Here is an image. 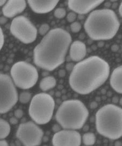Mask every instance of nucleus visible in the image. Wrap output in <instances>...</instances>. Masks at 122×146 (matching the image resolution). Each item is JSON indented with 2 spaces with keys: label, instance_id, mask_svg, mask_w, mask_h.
Returning <instances> with one entry per match:
<instances>
[{
  "label": "nucleus",
  "instance_id": "nucleus-1",
  "mask_svg": "<svg viewBox=\"0 0 122 146\" xmlns=\"http://www.w3.org/2000/svg\"><path fill=\"white\" fill-rule=\"evenodd\" d=\"M72 37L61 28L50 30L33 50L34 63L39 68L53 71L65 60Z\"/></svg>",
  "mask_w": 122,
  "mask_h": 146
},
{
  "label": "nucleus",
  "instance_id": "nucleus-2",
  "mask_svg": "<svg viewBox=\"0 0 122 146\" xmlns=\"http://www.w3.org/2000/svg\"><path fill=\"white\" fill-rule=\"evenodd\" d=\"M108 63L98 56H91L76 64L69 78L74 91L87 95L103 85L109 78Z\"/></svg>",
  "mask_w": 122,
  "mask_h": 146
},
{
  "label": "nucleus",
  "instance_id": "nucleus-3",
  "mask_svg": "<svg viewBox=\"0 0 122 146\" xmlns=\"http://www.w3.org/2000/svg\"><path fill=\"white\" fill-rule=\"evenodd\" d=\"M120 23L113 10H95L89 15L84 24L86 33L94 40L112 39L119 29Z\"/></svg>",
  "mask_w": 122,
  "mask_h": 146
},
{
  "label": "nucleus",
  "instance_id": "nucleus-4",
  "mask_svg": "<svg viewBox=\"0 0 122 146\" xmlns=\"http://www.w3.org/2000/svg\"><path fill=\"white\" fill-rule=\"evenodd\" d=\"M95 119L99 134L111 140L122 137V108L112 104L104 105L97 111Z\"/></svg>",
  "mask_w": 122,
  "mask_h": 146
},
{
  "label": "nucleus",
  "instance_id": "nucleus-5",
  "mask_svg": "<svg viewBox=\"0 0 122 146\" xmlns=\"http://www.w3.org/2000/svg\"><path fill=\"white\" fill-rule=\"evenodd\" d=\"M89 116L85 105L78 100H65L55 113V119L64 129L77 130L83 127Z\"/></svg>",
  "mask_w": 122,
  "mask_h": 146
},
{
  "label": "nucleus",
  "instance_id": "nucleus-6",
  "mask_svg": "<svg viewBox=\"0 0 122 146\" xmlns=\"http://www.w3.org/2000/svg\"><path fill=\"white\" fill-rule=\"evenodd\" d=\"M55 108L54 99L44 92L35 95L32 98L29 113L32 120L38 125L49 123L53 117Z\"/></svg>",
  "mask_w": 122,
  "mask_h": 146
},
{
  "label": "nucleus",
  "instance_id": "nucleus-7",
  "mask_svg": "<svg viewBox=\"0 0 122 146\" xmlns=\"http://www.w3.org/2000/svg\"><path fill=\"white\" fill-rule=\"evenodd\" d=\"M10 75L15 86L24 90L33 87L38 79L36 68L23 61L14 64L10 70Z\"/></svg>",
  "mask_w": 122,
  "mask_h": 146
},
{
  "label": "nucleus",
  "instance_id": "nucleus-8",
  "mask_svg": "<svg viewBox=\"0 0 122 146\" xmlns=\"http://www.w3.org/2000/svg\"><path fill=\"white\" fill-rule=\"evenodd\" d=\"M19 100L18 92L11 77L0 75V113L5 114L11 109Z\"/></svg>",
  "mask_w": 122,
  "mask_h": 146
},
{
  "label": "nucleus",
  "instance_id": "nucleus-9",
  "mask_svg": "<svg viewBox=\"0 0 122 146\" xmlns=\"http://www.w3.org/2000/svg\"><path fill=\"white\" fill-rule=\"evenodd\" d=\"M10 30L15 37L25 44L33 42L37 36L36 27L24 16H19L13 19Z\"/></svg>",
  "mask_w": 122,
  "mask_h": 146
},
{
  "label": "nucleus",
  "instance_id": "nucleus-10",
  "mask_svg": "<svg viewBox=\"0 0 122 146\" xmlns=\"http://www.w3.org/2000/svg\"><path fill=\"white\" fill-rule=\"evenodd\" d=\"M43 135V130L33 121L20 124L16 132V137L24 146L40 145Z\"/></svg>",
  "mask_w": 122,
  "mask_h": 146
},
{
  "label": "nucleus",
  "instance_id": "nucleus-11",
  "mask_svg": "<svg viewBox=\"0 0 122 146\" xmlns=\"http://www.w3.org/2000/svg\"><path fill=\"white\" fill-rule=\"evenodd\" d=\"M82 138L76 130L63 129L55 133L52 138L53 146H80Z\"/></svg>",
  "mask_w": 122,
  "mask_h": 146
},
{
  "label": "nucleus",
  "instance_id": "nucleus-12",
  "mask_svg": "<svg viewBox=\"0 0 122 146\" xmlns=\"http://www.w3.org/2000/svg\"><path fill=\"white\" fill-rule=\"evenodd\" d=\"M104 2V1H68V8L76 14L85 15L88 14L93 9Z\"/></svg>",
  "mask_w": 122,
  "mask_h": 146
},
{
  "label": "nucleus",
  "instance_id": "nucleus-13",
  "mask_svg": "<svg viewBox=\"0 0 122 146\" xmlns=\"http://www.w3.org/2000/svg\"><path fill=\"white\" fill-rule=\"evenodd\" d=\"M27 7V2L24 0H10L2 8V13L5 17L13 18L21 14Z\"/></svg>",
  "mask_w": 122,
  "mask_h": 146
},
{
  "label": "nucleus",
  "instance_id": "nucleus-14",
  "mask_svg": "<svg viewBox=\"0 0 122 146\" xmlns=\"http://www.w3.org/2000/svg\"><path fill=\"white\" fill-rule=\"evenodd\" d=\"M59 3L58 0L51 1H33L29 0L27 3L32 11L37 14L48 13L53 10Z\"/></svg>",
  "mask_w": 122,
  "mask_h": 146
},
{
  "label": "nucleus",
  "instance_id": "nucleus-15",
  "mask_svg": "<svg viewBox=\"0 0 122 146\" xmlns=\"http://www.w3.org/2000/svg\"><path fill=\"white\" fill-rule=\"evenodd\" d=\"M87 54L86 46L80 40L74 41L70 46L69 57L73 61L80 62Z\"/></svg>",
  "mask_w": 122,
  "mask_h": 146
},
{
  "label": "nucleus",
  "instance_id": "nucleus-16",
  "mask_svg": "<svg viewBox=\"0 0 122 146\" xmlns=\"http://www.w3.org/2000/svg\"><path fill=\"white\" fill-rule=\"evenodd\" d=\"M110 83L115 91L122 94V65L113 70L110 76Z\"/></svg>",
  "mask_w": 122,
  "mask_h": 146
},
{
  "label": "nucleus",
  "instance_id": "nucleus-17",
  "mask_svg": "<svg viewBox=\"0 0 122 146\" xmlns=\"http://www.w3.org/2000/svg\"><path fill=\"white\" fill-rule=\"evenodd\" d=\"M56 84L55 78L52 76H48L44 77L41 80L39 87L42 91H48L55 87Z\"/></svg>",
  "mask_w": 122,
  "mask_h": 146
},
{
  "label": "nucleus",
  "instance_id": "nucleus-18",
  "mask_svg": "<svg viewBox=\"0 0 122 146\" xmlns=\"http://www.w3.org/2000/svg\"><path fill=\"white\" fill-rule=\"evenodd\" d=\"M11 127L8 121L3 119H0V139L4 140L10 133Z\"/></svg>",
  "mask_w": 122,
  "mask_h": 146
},
{
  "label": "nucleus",
  "instance_id": "nucleus-19",
  "mask_svg": "<svg viewBox=\"0 0 122 146\" xmlns=\"http://www.w3.org/2000/svg\"><path fill=\"white\" fill-rule=\"evenodd\" d=\"M83 143L86 146H91L95 144L96 137L93 133H86L82 138Z\"/></svg>",
  "mask_w": 122,
  "mask_h": 146
},
{
  "label": "nucleus",
  "instance_id": "nucleus-20",
  "mask_svg": "<svg viewBox=\"0 0 122 146\" xmlns=\"http://www.w3.org/2000/svg\"><path fill=\"white\" fill-rule=\"evenodd\" d=\"M31 99V94L27 91H23L19 96V100L22 104H27Z\"/></svg>",
  "mask_w": 122,
  "mask_h": 146
},
{
  "label": "nucleus",
  "instance_id": "nucleus-21",
  "mask_svg": "<svg viewBox=\"0 0 122 146\" xmlns=\"http://www.w3.org/2000/svg\"><path fill=\"white\" fill-rule=\"evenodd\" d=\"M66 15V10L63 8H58L54 11V15L56 18H59V19L64 18Z\"/></svg>",
  "mask_w": 122,
  "mask_h": 146
},
{
  "label": "nucleus",
  "instance_id": "nucleus-22",
  "mask_svg": "<svg viewBox=\"0 0 122 146\" xmlns=\"http://www.w3.org/2000/svg\"><path fill=\"white\" fill-rule=\"evenodd\" d=\"M50 30V26L47 24H43L41 25L39 28L38 32L39 33L41 36H45L49 32Z\"/></svg>",
  "mask_w": 122,
  "mask_h": 146
},
{
  "label": "nucleus",
  "instance_id": "nucleus-23",
  "mask_svg": "<svg viewBox=\"0 0 122 146\" xmlns=\"http://www.w3.org/2000/svg\"><path fill=\"white\" fill-rule=\"evenodd\" d=\"M70 27H71V31L73 33H77L81 30V25L80 23L77 22H74L71 24Z\"/></svg>",
  "mask_w": 122,
  "mask_h": 146
},
{
  "label": "nucleus",
  "instance_id": "nucleus-24",
  "mask_svg": "<svg viewBox=\"0 0 122 146\" xmlns=\"http://www.w3.org/2000/svg\"><path fill=\"white\" fill-rule=\"evenodd\" d=\"M77 17V14L74 11H71L67 15V20L69 23H73L75 21Z\"/></svg>",
  "mask_w": 122,
  "mask_h": 146
},
{
  "label": "nucleus",
  "instance_id": "nucleus-25",
  "mask_svg": "<svg viewBox=\"0 0 122 146\" xmlns=\"http://www.w3.org/2000/svg\"><path fill=\"white\" fill-rule=\"evenodd\" d=\"M23 115H24V112L23 110L20 109L16 110L14 112V115L16 118H22L23 117Z\"/></svg>",
  "mask_w": 122,
  "mask_h": 146
},
{
  "label": "nucleus",
  "instance_id": "nucleus-26",
  "mask_svg": "<svg viewBox=\"0 0 122 146\" xmlns=\"http://www.w3.org/2000/svg\"><path fill=\"white\" fill-rule=\"evenodd\" d=\"M5 42V36L3 32L2 31V28H0V49L1 50Z\"/></svg>",
  "mask_w": 122,
  "mask_h": 146
},
{
  "label": "nucleus",
  "instance_id": "nucleus-27",
  "mask_svg": "<svg viewBox=\"0 0 122 146\" xmlns=\"http://www.w3.org/2000/svg\"><path fill=\"white\" fill-rule=\"evenodd\" d=\"M74 66H75V65L73 62H69L68 64H66V69L68 72H70V71L72 72Z\"/></svg>",
  "mask_w": 122,
  "mask_h": 146
},
{
  "label": "nucleus",
  "instance_id": "nucleus-28",
  "mask_svg": "<svg viewBox=\"0 0 122 146\" xmlns=\"http://www.w3.org/2000/svg\"><path fill=\"white\" fill-rule=\"evenodd\" d=\"M9 121L11 124L12 125H16L18 123V120L17 118H16L15 117H11V118L9 119Z\"/></svg>",
  "mask_w": 122,
  "mask_h": 146
},
{
  "label": "nucleus",
  "instance_id": "nucleus-29",
  "mask_svg": "<svg viewBox=\"0 0 122 146\" xmlns=\"http://www.w3.org/2000/svg\"><path fill=\"white\" fill-rule=\"evenodd\" d=\"M58 75L61 78H63L66 75V71L64 69H60L58 72Z\"/></svg>",
  "mask_w": 122,
  "mask_h": 146
},
{
  "label": "nucleus",
  "instance_id": "nucleus-30",
  "mask_svg": "<svg viewBox=\"0 0 122 146\" xmlns=\"http://www.w3.org/2000/svg\"><path fill=\"white\" fill-rule=\"evenodd\" d=\"M7 17H5V16H2V17H1L0 18V23L1 25H3L5 23H7Z\"/></svg>",
  "mask_w": 122,
  "mask_h": 146
},
{
  "label": "nucleus",
  "instance_id": "nucleus-31",
  "mask_svg": "<svg viewBox=\"0 0 122 146\" xmlns=\"http://www.w3.org/2000/svg\"><path fill=\"white\" fill-rule=\"evenodd\" d=\"M0 146H9L8 143L5 140H1Z\"/></svg>",
  "mask_w": 122,
  "mask_h": 146
},
{
  "label": "nucleus",
  "instance_id": "nucleus-32",
  "mask_svg": "<svg viewBox=\"0 0 122 146\" xmlns=\"http://www.w3.org/2000/svg\"><path fill=\"white\" fill-rule=\"evenodd\" d=\"M60 128L59 127L58 125L55 124V125H54V126H53V131L56 132V133L58 132L59 131H60Z\"/></svg>",
  "mask_w": 122,
  "mask_h": 146
},
{
  "label": "nucleus",
  "instance_id": "nucleus-33",
  "mask_svg": "<svg viewBox=\"0 0 122 146\" xmlns=\"http://www.w3.org/2000/svg\"><path fill=\"white\" fill-rule=\"evenodd\" d=\"M118 49H119V47L117 45H114L111 47V50L114 52L117 51Z\"/></svg>",
  "mask_w": 122,
  "mask_h": 146
},
{
  "label": "nucleus",
  "instance_id": "nucleus-34",
  "mask_svg": "<svg viewBox=\"0 0 122 146\" xmlns=\"http://www.w3.org/2000/svg\"><path fill=\"white\" fill-rule=\"evenodd\" d=\"M7 1H5V0H1L0 1V6L2 7V6H4L6 3H7Z\"/></svg>",
  "mask_w": 122,
  "mask_h": 146
},
{
  "label": "nucleus",
  "instance_id": "nucleus-35",
  "mask_svg": "<svg viewBox=\"0 0 122 146\" xmlns=\"http://www.w3.org/2000/svg\"><path fill=\"white\" fill-rule=\"evenodd\" d=\"M119 14H120L122 17V2H121L120 5H119Z\"/></svg>",
  "mask_w": 122,
  "mask_h": 146
},
{
  "label": "nucleus",
  "instance_id": "nucleus-36",
  "mask_svg": "<svg viewBox=\"0 0 122 146\" xmlns=\"http://www.w3.org/2000/svg\"><path fill=\"white\" fill-rule=\"evenodd\" d=\"M83 15H79V16H78V18H79V19H80V20H81V19H83V18H84V17H83Z\"/></svg>",
  "mask_w": 122,
  "mask_h": 146
},
{
  "label": "nucleus",
  "instance_id": "nucleus-37",
  "mask_svg": "<svg viewBox=\"0 0 122 146\" xmlns=\"http://www.w3.org/2000/svg\"><path fill=\"white\" fill-rule=\"evenodd\" d=\"M110 5H111V4H110V2H106V3H105V6H106V7H110Z\"/></svg>",
  "mask_w": 122,
  "mask_h": 146
},
{
  "label": "nucleus",
  "instance_id": "nucleus-38",
  "mask_svg": "<svg viewBox=\"0 0 122 146\" xmlns=\"http://www.w3.org/2000/svg\"><path fill=\"white\" fill-rule=\"evenodd\" d=\"M119 103H120V104H121V105L122 106V98H121V100H119Z\"/></svg>",
  "mask_w": 122,
  "mask_h": 146
},
{
  "label": "nucleus",
  "instance_id": "nucleus-39",
  "mask_svg": "<svg viewBox=\"0 0 122 146\" xmlns=\"http://www.w3.org/2000/svg\"><path fill=\"white\" fill-rule=\"evenodd\" d=\"M56 95H57L56 96H57V97H58V96L59 97V96H60V92H57Z\"/></svg>",
  "mask_w": 122,
  "mask_h": 146
},
{
  "label": "nucleus",
  "instance_id": "nucleus-40",
  "mask_svg": "<svg viewBox=\"0 0 122 146\" xmlns=\"http://www.w3.org/2000/svg\"><path fill=\"white\" fill-rule=\"evenodd\" d=\"M46 146V145H44V146Z\"/></svg>",
  "mask_w": 122,
  "mask_h": 146
}]
</instances>
